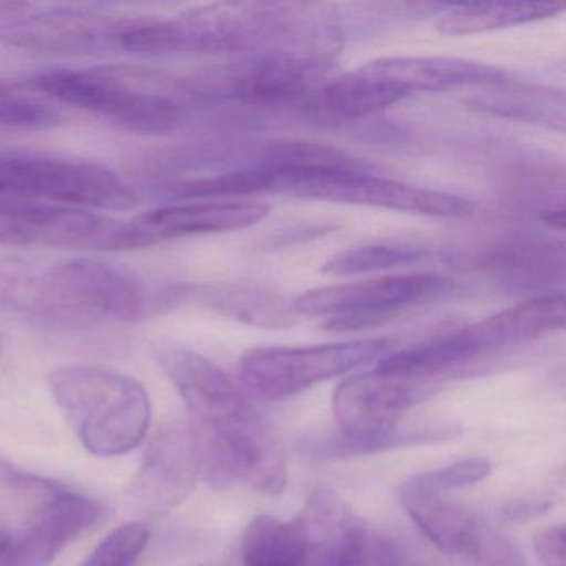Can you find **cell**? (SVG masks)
<instances>
[{
    "mask_svg": "<svg viewBox=\"0 0 566 566\" xmlns=\"http://www.w3.org/2000/svg\"><path fill=\"white\" fill-rule=\"evenodd\" d=\"M39 92L59 104L87 112L132 134L164 135L177 130L187 112L190 91L160 72L127 65L91 71L42 72Z\"/></svg>",
    "mask_w": 566,
    "mask_h": 566,
    "instance_id": "cell-1",
    "label": "cell"
},
{
    "mask_svg": "<svg viewBox=\"0 0 566 566\" xmlns=\"http://www.w3.org/2000/svg\"><path fill=\"white\" fill-rule=\"evenodd\" d=\"M49 387L69 426L94 455H125L147 439L150 396L134 377L77 364L55 367Z\"/></svg>",
    "mask_w": 566,
    "mask_h": 566,
    "instance_id": "cell-2",
    "label": "cell"
},
{
    "mask_svg": "<svg viewBox=\"0 0 566 566\" xmlns=\"http://www.w3.org/2000/svg\"><path fill=\"white\" fill-rule=\"evenodd\" d=\"M148 310L144 284L122 264L82 256L39 268L32 324L85 329L134 323Z\"/></svg>",
    "mask_w": 566,
    "mask_h": 566,
    "instance_id": "cell-3",
    "label": "cell"
},
{
    "mask_svg": "<svg viewBox=\"0 0 566 566\" xmlns=\"http://www.w3.org/2000/svg\"><path fill=\"white\" fill-rule=\"evenodd\" d=\"M0 200L94 211H128L138 203L132 188L102 165L12 151H0Z\"/></svg>",
    "mask_w": 566,
    "mask_h": 566,
    "instance_id": "cell-4",
    "label": "cell"
},
{
    "mask_svg": "<svg viewBox=\"0 0 566 566\" xmlns=\"http://www.w3.org/2000/svg\"><path fill=\"white\" fill-rule=\"evenodd\" d=\"M394 346L392 337H373L319 346L253 347L240 360L241 386L251 399L280 402L386 357Z\"/></svg>",
    "mask_w": 566,
    "mask_h": 566,
    "instance_id": "cell-5",
    "label": "cell"
},
{
    "mask_svg": "<svg viewBox=\"0 0 566 566\" xmlns=\"http://www.w3.org/2000/svg\"><path fill=\"white\" fill-rule=\"evenodd\" d=\"M0 244L132 251L154 243L135 220H120L85 208L0 200Z\"/></svg>",
    "mask_w": 566,
    "mask_h": 566,
    "instance_id": "cell-6",
    "label": "cell"
},
{
    "mask_svg": "<svg viewBox=\"0 0 566 566\" xmlns=\"http://www.w3.org/2000/svg\"><path fill=\"white\" fill-rule=\"evenodd\" d=\"M455 290L452 277L402 274L307 291L293 301L297 316L327 317L324 329L349 333L380 326L400 311L440 300Z\"/></svg>",
    "mask_w": 566,
    "mask_h": 566,
    "instance_id": "cell-7",
    "label": "cell"
},
{
    "mask_svg": "<svg viewBox=\"0 0 566 566\" xmlns=\"http://www.w3.org/2000/svg\"><path fill=\"white\" fill-rule=\"evenodd\" d=\"M277 193L437 218H465L476 208L472 200L459 195L376 177L370 174L369 167L280 171Z\"/></svg>",
    "mask_w": 566,
    "mask_h": 566,
    "instance_id": "cell-8",
    "label": "cell"
},
{
    "mask_svg": "<svg viewBox=\"0 0 566 566\" xmlns=\"http://www.w3.org/2000/svg\"><path fill=\"white\" fill-rule=\"evenodd\" d=\"M155 357L187 406L197 442L234 436L260 419L250 394L207 357L178 346H158Z\"/></svg>",
    "mask_w": 566,
    "mask_h": 566,
    "instance_id": "cell-9",
    "label": "cell"
},
{
    "mask_svg": "<svg viewBox=\"0 0 566 566\" xmlns=\"http://www.w3.org/2000/svg\"><path fill=\"white\" fill-rule=\"evenodd\" d=\"M128 21L98 14L84 6L31 4L24 18L0 24V44L64 57L114 54L124 52Z\"/></svg>",
    "mask_w": 566,
    "mask_h": 566,
    "instance_id": "cell-10",
    "label": "cell"
},
{
    "mask_svg": "<svg viewBox=\"0 0 566 566\" xmlns=\"http://www.w3.org/2000/svg\"><path fill=\"white\" fill-rule=\"evenodd\" d=\"M399 500L422 535L446 555L472 566H528L520 546L469 506L403 485Z\"/></svg>",
    "mask_w": 566,
    "mask_h": 566,
    "instance_id": "cell-11",
    "label": "cell"
},
{
    "mask_svg": "<svg viewBox=\"0 0 566 566\" xmlns=\"http://www.w3.org/2000/svg\"><path fill=\"white\" fill-rule=\"evenodd\" d=\"M35 506L24 532L9 539L0 566H48L69 543L94 528L105 515L104 505L91 496L42 480Z\"/></svg>",
    "mask_w": 566,
    "mask_h": 566,
    "instance_id": "cell-12",
    "label": "cell"
},
{
    "mask_svg": "<svg viewBox=\"0 0 566 566\" xmlns=\"http://www.w3.org/2000/svg\"><path fill=\"white\" fill-rule=\"evenodd\" d=\"M200 476V453L191 427L168 423L148 443L130 500L147 515L161 516L190 496Z\"/></svg>",
    "mask_w": 566,
    "mask_h": 566,
    "instance_id": "cell-13",
    "label": "cell"
},
{
    "mask_svg": "<svg viewBox=\"0 0 566 566\" xmlns=\"http://www.w3.org/2000/svg\"><path fill=\"white\" fill-rule=\"evenodd\" d=\"M439 384L374 369L343 380L334 390L337 430L367 433L400 426L407 410L437 392Z\"/></svg>",
    "mask_w": 566,
    "mask_h": 566,
    "instance_id": "cell-14",
    "label": "cell"
},
{
    "mask_svg": "<svg viewBox=\"0 0 566 566\" xmlns=\"http://www.w3.org/2000/svg\"><path fill=\"white\" fill-rule=\"evenodd\" d=\"M329 71V59L311 55H248L220 77L221 94L247 105H281L304 101Z\"/></svg>",
    "mask_w": 566,
    "mask_h": 566,
    "instance_id": "cell-15",
    "label": "cell"
},
{
    "mask_svg": "<svg viewBox=\"0 0 566 566\" xmlns=\"http://www.w3.org/2000/svg\"><path fill=\"white\" fill-rule=\"evenodd\" d=\"M151 310H200L264 329H283L297 323L293 303L283 294L247 283L174 284L155 294Z\"/></svg>",
    "mask_w": 566,
    "mask_h": 566,
    "instance_id": "cell-16",
    "label": "cell"
},
{
    "mask_svg": "<svg viewBox=\"0 0 566 566\" xmlns=\"http://www.w3.org/2000/svg\"><path fill=\"white\" fill-rule=\"evenodd\" d=\"M270 207L261 201H177L134 218L151 243L201 234L228 233L253 227L268 217Z\"/></svg>",
    "mask_w": 566,
    "mask_h": 566,
    "instance_id": "cell-17",
    "label": "cell"
},
{
    "mask_svg": "<svg viewBox=\"0 0 566 566\" xmlns=\"http://www.w3.org/2000/svg\"><path fill=\"white\" fill-rule=\"evenodd\" d=\"M563 293L536 294L523 303L463 327L476 359L506 347L532 343L565 327Z\"/></svg>",
    "mask_w": 566,
    "mask_h": 566,
    "instance_id": "cell-18",
    "label": "cell"
},
{
    "mask_svg": "<svg viewBox=\"0 0 566 566\" xmlns=\"http://www.w3.org/2000/svg\"><path fill=\"white\" fill-rule=\"evenodd\" d=\"M360 69L406 88L409 94L462 87L482 88L506 81L502 69L457 57H382Z\"/></svg>",
    "mask_w": 566,
    "mask_h": 566,
    "instance_id": "cell-19",
    "label": "cell"
},
{
    "mask_svg": "<svg viewBox=\"0 0 566 566\" xmlns=\"http://www.w3.org/2000/svg\"><path fill=\"white\" fill-rule=\"evenodd\" d=\"M409 92L386 78L359 69L343 77L329 78L317 85L303 101L304 112L324 125H340L360 120L396 105Z\"/></svg>",
    "mask_w": 566,
    "mask_h": 566,
    "instance_id": "cell-20",
    "label": "cell"
},
{
    "mask_svg": "<svg viewBox=\"0 0 566 566\" xmlns=\"http://www.w3.org/2000/svg\"><path fill=\"white\" fill-rule=\"evenodd\" d=\"M465 104L483 114L565 132V92L559 88L503 81L480 88L465 98Z\"/></svg>",
    "mask_w": 566,
    "mask_h": 566,
    "instance_id": "cell-21",
    "label": "cell"
},
{
    "mask_svg": "<svg viewBox=\"0 0 566 566\" xmlns=\"http://www.w3.org/2000/svg\"><path fill=\"white\" fill-rule=\"evenodd\" d=\"M457 422L422 423V426H400L367 433H343L311 440L303 446L304 455L313 460H343L354 457L374 455L402 447L427 446L452 440L459 436Z\"/></svg>",
    "mask_w": 566,
    "mask_h": 566,
    "instance_id": "cell-22",
    "label": "cell"
},
{
    "mask_svg": "<svg viewBox=\"0 0 566 566\" xmlns=\"http://www.w3.org/2000/svg\"><path fill=\"white\" fill-rule=\"evenodd\" d=\"M483 266L510 290H543L563 280V243L520 238L490 251Z\"/></svg>",
    "mask_w": 566,
    "mask_h": 566,
    "instance_id": "cell-23",
    "label": "cell"
},
{
    "mask_svg": "<svg viewBox=\"0 0 566 566\" xmlns=\"http://www.w3.org/2000/svg\"><path fill=\"white\" fill-rule=\"evenodd\" d=\"M241 566H311L310 546L296 520H251L241 538Z\"/></svg>",
    "mask_w": 566,
    "mask_h": 566,
    "instance_id": "cell-24",
    "label": "cell"
},
{
    "mask_svg": "<svg viewBox=\"0 0 566 566\" xmlns=\"http://www.w3.org/2000/svg\"><path fill=\"white\" fill-rule=\"evenodd\" d=\"M563 11L555 2H516V4H469L450 9L437 22L443 35H472L530 24L553 18Z\"/></svg>",
    "mask_w": 566,
    "mask_h": 566,
    "instance_id": "cell-25",
    "label": "cell"
},
{
    "mask_svg": "<svg viewBox=\"0 0 566 566\" xmlns=\"http://www.w3.org/2000/svg\"><path fill=\"white\" fill-rule=\"evenodd\" d=\"M430 251L413 241H370L340 251L323 266L327 276H357L429 260Z\"/></svg>",
    "mask_w": 566,
    "mask_h": 566,
    "instance_id": "cell-26",
    "label": "cell"
},
{
    "mask_svg": "<svg viewBox=\"0 0 566 566\" xmlns=\"http://www.w3.org/2000/svg\"><path fill=\"white\" fill-rule=\"evenodd\" d=\"M339 566H423L399 539L364 526Z\"/></svg>",
    "mask_w": 566,
    "mask_h": 566,
    "instance_id": "cell-27",
    "label": "cell"
},
{
    "mask_svg": "<svg viewBox=\"0 0 566 566\" xmlns=\"http://www.w3.org/2000/svg\"><path fill=\"white\" fill-rule=\"evenodd\" d=\"M492 472V463L486 459H465L450 463L442 469L417 473L402 483L403 486L417 492L443 495L450 490L463 489L482 482Z\"/></svg>",
    "mask_w": 566,
    "mask_h": 566,
    "instance_id": "cell-28",
    "label": "cell"
},
{
    "mask_svg": "<svg viewBox=\"0 0 566 566\" xmlns=\"http://www.w3.org/2000/svg\"><path fill=\"white\" fill-rule=\"evenodd\" d=\"M150 530L144 523L118 526L98 543L81 566H135L147 548Z\"/></svg>",
    "mask_w": 566,
    "mask_h": 566,
    "instance_id": "cell-29",
    "label": "cell"
},
{
    "mask_svg": "<svg viewBox=\"0 0 566 566\" xmlns=\"http://www.w3.org/2000/svg\"><path fill=\"white\" fill-rule=\"evenodd\" d=\"M61 122L57 111L39 98L0 85V127L18 130H48Z\"/></svg>",
    "mask_w": 566,
    "mask_h": 566,
    "instance_id": "cell-30",
    "label": "cell"
},
{
    "mask_svg": "<svg viewBox=\"0 0 566 566\" xmlns=\"http://www.w3.org/2000/svg\"><path fill=\"white\" fill-rule=\"evenodd\" d=\"M533 548L543 566H566L565 528L553 525L539 530L533 536Z\"/></svg>",
    "mask_w": 566,
    "mask_h": 566,
    "instance_id": "cell-31",
    "label": "cell"
},
{
    "mask_svg": "<svg viewBox=\"0 0 566 566\" xmlns=\"http://www.w3.org/2000/svg\"><path fill=\"white\" fill-rule=\"evenodd\" d=\"M553 502L549 499H516L503 502L496 512V518L503 523H522L526 520L543 515L552 509Z\"/></svg>",
    "mask_w": 566,
    "mask_h": 566,
    "instance_id": "cell-32",
    "label": "cell"
},
{
    "mask_svg": "<svg viewBox=\"0 0 566 566\" xmlns=\"http://www.w3.org/2000/svg\"><path fill=\"white\" fill-rule=\"evenodd\" d=\"M543 221L548 223L552 228H558V230H563V227H565V210L559 207L558 210L545 211Z\"/></svg>",
    "mask_w": 566,
    "mask_h": 566,
    "instance_id": "cell-33",
    "label": "cell"
},
{
    "mask_svg": "<svg viewBox=\"0 0 566 566\" xmlns=\"http://www.w3.org/2000/svg\"><path fill=\"white\" fill-rule=\"evenodd\" d=\"M9 539H11V536L2 535V533H0V555L6 552V548H8Z\"/></svg>",
    "mask_w": 566,
    "mask_h": 566,
    "instance_id": "cell-34",
    "label": "cell"
},
{
    "mask_svg": "<svg viewBox=\"0 0 566 566\" xmlns=\"http://www.w3.org/2000/svg\"><path fill=\"white\" fill-rule=\"evenodd\" d=\"M2 346H4V339H2V333H0V353H2Z\"/></svg>",
    "mask_w": 566,
    "mask_h": 566,
    "instance_id": "cell-35",
    "label": "cell"
}]
</instances>
